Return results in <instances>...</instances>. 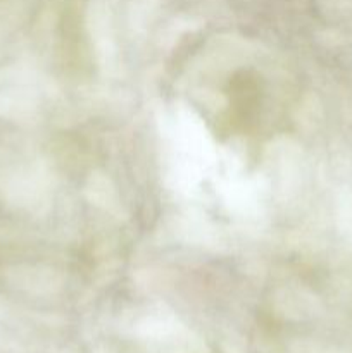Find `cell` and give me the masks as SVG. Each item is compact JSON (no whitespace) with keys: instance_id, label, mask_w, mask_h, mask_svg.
<instances>
[]
</instances>
